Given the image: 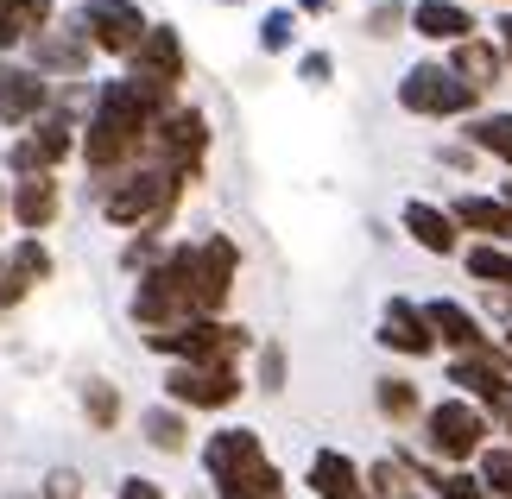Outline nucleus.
Masks as SVG:
<instances>
[{"label": "nucleus", "mask_w": 512, "mask_h": 499, "mask_svg": "<svg viewBox=\"0 0 512 499\" xmlns=\"http://www.w3.org/2000/svg\"><path fill=\"white\" fill-rule=\"evenodd\" d=\"M424 323H430V335H437V348H449V354L494 348V342H487V329H481V316L462 310L456 297H430V304H424Z\"/></svg>", "instance_id": "nucleus-17"}, {"label": "nucleus", "mask_w": 512, "mask_h": 499, "mask_svg": "<svg viewBox=\"0 0 512 499\" xmlns=\"http://www.w3.org/2000/svg\"><path fill=\"white\" fill-rule=\"evenodd\" d=\"M449 386H468L481 411H506L512 405V354L506 348H481V354H456L449 361Z\"/></svg>", "instance_id": "nucleus-11"}, {"label": "nucleus", "mask_w": 512, "mask_h": 499, "mask_svg": "<svg viewBox=\"0 0 512 499\" xmlns=\"http://www.w3.org/2000/svg\"><path fill=\"white\" fill-rule=\"evenodd\" d=\"M241 392H247L241 367H190V361L165 367V405L177 411H228Z\"/></svg>", "instance_id": "nucleus-10"}, {"label": "nucleus", "mask_w": 512, "mask_h": 499, "mask_svg": "<svg viewBox=\"0 0 512 499\" xmlns=\"http://www.w3.org/2000/svg\"><path fill=\"white\" fill-rule=\"evenodd\" d=\"M367 487H373V499H411V474H405V462H373L367 468Z\"/></svg>", "instance_id": "nucleus-35"}, {"label": "nucleus", "mask_w": 512, "mask_h": 499, "mask_svg": "<svg viewBox=\"0 0 512 499\" xmlns=\"http://www.w3.org/2000/svg\"><path fill=\"white\" fill-rule=\"evenodd\" d=\"M215 499H285V474H279V462L266 455V462L228 474V481H215Z\"/></svg>", "instance_id": "nucleus-26"}, {"label": "nucleus", "mask_w": 512, "mask_h": 499, "mask_svg": "<svg viewBox=\"0 0 512 499\" xmlns=\"http://www.w3.org/2000/svg\"><path fill=\"white\" fill-rule=\"evenodd\" d=\"M494 38H500V51H506V64H512V13L494 19Z\"/></svg>", "instance_id": "nucleus-43"}, {"label": "nucleus", "mask_w": 512, "mask_h": 499, "mask_svg": "<svg viewBox=\"0 0 512 499\" xmlns=\"http://www.w3.org/2000/svg\"><path fill=\"white\" fill-rule=\"evenodd\" d=\"M234 278H241V247H234L228 234L196 241V310H203V316H222Z\"/></svg>", "instance_id": "nucleus-12"}, {"label": "nucleus", "mask_w": 512, "mask_h": 499, "mask_svg": "<svg viewBox=\"0 0 512 499\" xmlns=\"http://www.w3.org/2000/svg\"><path fill=\"white\" fill-rule=\"evenodd\" d=\"M215 7H241V0H215Z\"/></svg>", "instance_id": "nucleus-47"}, {"label": "nucleus", "mask_w": 512, "mask_h": 499, "mask_svg": "<svg viewBox=\"0 0 512 499\" xmlns=\"http://www.w3.org/2000/svg\"><path fill=\"white\" fill-rule=\"evenodd\" d=\"M76 26H83V38H89L95 51H108V57H127V64H133V51L146 45L152 19L140 13V0H83Z\"/></svg>", "instance_id": "nucleus-9"}, {"label": "nucleus", "mask_w": 512, "mask_h": 499, "mask_svg": "<svg viewBox=\"0 0 512 499\" xmlns=\"http://www.w3.org/2000/svg\"><path fill=\"white\" fill-rule=\"evenodd\" d=\"M399 228H405L424 253H437V259L462 253V228H456V215L437 209V203H424V196H411V203L399 209Z\"/></svg>", "instance_id": "nucleus-21"}, {"label": "nucleus", "mask_w": 512, "mask_h": 499, "mask_svg": "<svg viewBox=\"0 0 512 499\" xmlns=\"http://www.w3.org/2000/svg\"><path fill=\"white\" fill-rule=\"evenodd\" d=\"M298 7H304V13H329V7H336V0H298Z\"/></svg>", "instance_id": "nucleus-44"}, {"label": "nucleus", "mask_w": 512, "mask_h": 499, "mask_svg": "<svg viewBox=\"0 0 512 499\" xmlns=\"http://www.w3.org/2000/svg\"><path fill=\"white\" fill-rule=\"evenodd\" d=\"M89 51H95V45L83 38V26H76V32L51 26L45 38H32V45H26V64L45 76V83H51V76H57V83H76V76L89 70Z\"/></svg>", "instance_id": "nucleus-15"}, {"label": "nucleus", "mask_w": 512, "mask_h": 499, "mask_svg": "<svg viewBox=\"0 0 512 499\" xmlns=\"http://www.w3.org/2000/svg\"><path fill=\"white\" fill-rule=\"evenodd\" d=\"M430 499H494V493H487L481 474H468V468H443V474H437V487H430Z\"/></svg>", "instance_id": "nucleus-36"}, {"label": "nucleus", "mask_w": 512, "mask_h": 499, "mask_svg": "<svg viewBox=\"0 0 512 499\" xmlns=\"http://www.w3.org/2000/svg\"><path fill=\"white\" fill-rule=\"evenodd\" d=\"M373 405H380L386 424H411V417H424V405H418V379H405V373H386L380 386H373Z\"/></svg>", "instance_id": "nucleus-29"}, {"label": "nucleus", "mask_w": 512, "mask_h": 499, "mask_svg": "<svg viewBox=\"0 0 512 499\" xmlns=\"http://www.w3.org/2000/svg\"><path fill=\"white\" fill-rule=\"evenodd\" d=\"M411 32L430 38V45H443V51H456L462 38H475L481 26L462 0H411Z\"/></svg>", "instance_id": "nucleus-20"}, {"label": "nucleus", "mask_w": 512, "mask_h": 499, "mask_svg": "<svg viewBox=\"0 0 512 499\" xmlns=\"http://www.w3.org/2000/svg\"><path fill=\"white\" fill-rule=\"evenodd\" d=\"M380 342L411 354V361H424V354H437V335L424 323V304H411V297H386L380 310Z\"/></svg>", "instance_id": "nucleus-19"}, {"label": "nucleus", "mask_w": 512, "mask_h": 499, "mask_svg": "<svg viewBox=\"0 0 512 499\" xmlns=\"http://www.w3.org/2000/svg\"><path fill=\"white\" fill-rule=\"evenodd\" d=\"M291 45H298V13H291V7H272L260 19V51L266 57H285Z\"/></svg>", "instance_id": "nucleus-33"}, {"label": "nucleus", "mask_w": 512, "mask_h": 499, "mask_svg": "<svg viewBox=\"0 0 512 499\" xmlns=\"http://www.w3.org/2000/svg\"><path fill=\"white\" fill-rule=\"evenodd\" d=\"M165 253H171V247H159V228H146V234H133V241L121 247V266L146 278V272H152V266H159V259H165Z\"/></svg>", "instance_id": "nucleus-37"}, {"label": "nucleus", "mask_w": 512, "mask_h": 499, "mask_svg": "<svg viewBox=\"0 0 512 499\" xmlns=\"http://www.w3.org/2000/svg\"><path fill=\"white\" fill-rule=\"evenodd\" d=\"M133 83H152V89H165V95H177V83L190 76V64H184V38H177V26H152L146 32V45L133 51Z\"/></svg>", "instance_id": "nucleus-14"}, {"label": "nucleus", "mask_w": 512, "mask_h": 499, "mask_svg": "<svg viewBox=\"0 0 512 499\" xmlns=\"http://www.w3.org/2000/svg\"><path fill=\"white\" fill-rule=\"evenodd\" d=\"M83 417L95 430H121V386H114V379H89L83 386Z\"/></svg>", "instance_id": "nucleus-32"}, {"label": "nucleus", "mask_w": 512, "mask_h": 499, "mask_svg": "<svg viewBox=\"0 0 512 499\" xmlns=\"http://www.w3.org/2000/svg\"><path fill=\"white\" fill-rule=\"evenodd\" d=\"M13 499H38V493H13Z\"/></svg>", "instance_id": "nucleus-49"}, {"label": "nucleus", "mask_w": 512, "mask_h": 499, "mask_svg": "<svg viewBox=\"0 0 512 499\" xmlns=\"http://www.w3.org/2000/svg\"><path fill=\"white\" fill-rule=\"evenodd\" d=\"M399 26H411L405 0H373V7H367V38H392Z\"/></svg>", "instance_id": "nucleus-38"}, {"label": "nucleus", "mask_w": 512, "mask_h": 499, "mask_svg": "<svg viewBox=\"0 0 512 499\" xmlns=\"http://www.w3.org/2000/svg\"><path fill=\"white\" fill-rule=\"evenodd\" d=\"M0 222H7V184H0Z\"/></svg>", "instance_id": "nucleus-45"}, {"label": "nucleus", "mask_w": 512, "mask_h": 499, "mask_svg": "<svg viewBox=\"0 0 512 499\" xmlns=\"http://www.w3.org/2000/svg\"><path fill=\"white\" fill-rule=\"evenodd\" d=\"M304 481H310V493H317V499H373L367 468L354 462V455H342V449H317Z\"/></svg>", "instance_id": "nucleus-18"}, {"label": "nucleus", "mask_w": 512, "mask_h": 499, "mask_svg": "<svg viewBox=\"0 0 512 499\" xmlns=\"http://www.w3.org/2000/svg\"><path fill=\"white\" fill-rule=\"evenodd\" d=\"M146 348L171 354V361H190V367H234L253 348V335L241 323H228V316H196V323H184L177 335H152Z\"/></svg>", "instance_id": "nucleus-6"}, {"label": "nucleus", "mask_w": 512, "mask_h": 499, "mask_svg": "<svg viewBox=\"0 0 512 499\" xmlns=\"http://www.w3.org/2000/svg\"><path fill=\"white\" fill-rule=\"evenodd\" d=\"M506 354H512V329H506Z\"/></svg>", "instance_id": "nucleus-48"}, {"label": "nucleus", "mask_w": 512, "mask_h": 499, "mask_svg": "<svg viewBox=\"0 0 512 499\" xmlns=\"http://www.w3.org/2000/svg\"><path fill=\"white\" fill-rule=\"evenodd\" d=\"M399 108L418 114V121H475L481 114V89H468L449 64H411L399 83Z\"/></svg>", "instance_id": "nucleus-5"}, {"label": "nucleus", "mask_w": 512, "mask_h": 499, "mask_svg": "<svg viewBox=\"0 0 512 499\" xmlns=\"http://www.w3.org/2000/svg\"><path fill=\"white\" fill-rule=\"evenodd\" d=\"M7 272L19 278V285H45V278H51V247L45 241H38V234H19V241L7 247Z\"/></svg>", "instance_id": "nucleus-31"}, {"label": "nucleus", "mask_w": 512, "mask_h": 499, "mask_svg": "<svg viewBox=\"0 0 512 499\" xmlns=\"http://www.w3.org/2000/svg\"><path fill=\"white\" fill-rule=\"evenodd\" d=\"M57 108V89L32 64H0V121L7 127H38Z\"/></svg>", "instance_id": "nucleus-13"}, {"label": "nucleus", "mask_w": 512, "mask_h": 499, "mask_svg": "<svg viewBox=\"0 0 512 499\" xmlns=\"http://www.w3.org/2000/svg\"><path fill=\"white\" fill-rule=\"evenodd\" d=\"M57 209H64V184L57 177H19L7 190V215L19 234H45L57 222Z\"/></svg>", "instance_id": "nucleus-16"}, {"label": "nucleus", "mask_w": 512, "mask_h": 499, "mask_svg": "<svg viewBox=\"0 0 512 499\" xmlns=\"http://www.w3.org/2000/svg\"><path fill=\"white\" fill-rule=\"evenodd\" d=\"M38 499H83V474H76V468H51L45 481H38Z\"/></svg>", "instance_id": "nucleus-40"}, {"label": "nucleus", "mask_w": 512, "mask_h": 499, "mask_svg": "<svg viewBox=\"0 0 512 499\" xmlns=\"http://www.w3.org/2000/svg\"><path fill=\"white\" fill-rule=\"evenodd\" d=\"M177 108V95L133 83V76H114V83L95 89L89 121H83V165L95 177H114L121 184L127 171H140V152H152V127Z\"/></svg>", "instance_id": "nucleus-1"}, {"label": "nucleus", "mask_w": 512, "mask_h": 499, "mask_svg": "<svg viewBox=\"0 0 512 499\" xmlns=\"http://www.w3.org/2000/svg\"><path fill=\"white\" fill-rule=\"evenodd\" d=\"M481 481L494 499H512V443H494V449H481Z\"/></svg>", "instance_id": "nucleus-34"}, {"label": "nucleus", "mask_w": 512, "mask_h": 499, "mask_svg": "<svg viewBox=\"0 0 512 499\" xmlns=\"http://www.w3.org/2000/svg\"><path fill=\"white\" fill-rule=\"evenodd\" d=\"M487 436H494V417H487L475 398H443V405L424 411V449L437 455L443 468H468L481 462Z\"/></svg>", "instance_id": "nucleus-4"}, {"label": "nucleus", "mask_w": 512, "mask_h": 499, "mask_svg": "<svg viewBox=\"0 0 512 499\" xmlns=\"http://www.w3.org/2000/svg\"><path fill=\"white\" fill-rule=\"evenodd\" d=\"M468 146L500 158V165H512V108H494V114H475L468 121Z\"/></svg>", "instance_id": "nucleus-30"}, {"label": "nucleus", "mask_w": 512, "mask_h": 499, "mask_svg": "<svg viewBox=\"0 0 512 499\" xmlns=\"http://www.w3.org/2000/svg\"><path fill=\"white\" fill-rule=\"evenodd\" d=\"M177 196H184V177H171L159 165H140V171H127L121 184H108L102 190V215L114 228H165V215L177 209Z\"/></svg>", "instance_id": "nucleus-3"}, {"label": "nucleus", "mask_w": 512, "mask_h": 499, "mask_svg": "<svg viewBox=\"0 0 512 499\" xmlns=\"http://www.w3.org/2000/svg\"><path fill=\"white\" fill-rule=\"evenodd\" d=\"M449 215H456V228L481 234V241L512 247V203H506V196H456Z\"/></svg>", "instance_id": "nucleus-24"}, {"label": "nucleus", "mask_w": 512, "mask_h": 499, "mask_svg": "<svg viewBox=\"0 0 512 499\" xmlns=\"http://www.w3.org/2000/svg\"><path fill=\"white\" fill-rule=\"evenodd\" d=\"M411 499H424V493H411Z\"/></svg>", "instance_id": "nucleus-50"}, {"label": "nucleus", "mask_w": 512, "mask_h": 499, "mask_svg": "<svg viewBox=\"0 0 512 499\" xmlns=\"http://www.w3.org/2000/svg\"><path fill=\"white\" fill-rule=\"evenodd\" d=\"M196 247L190 241H177L159 266H152L140 285H133V323L146 329V342L152 335H177L184 323H196Z\"/></svg>", "instance_id": "nucleus-2"}, {"label": "nucleus", "mask_w": 512, "mask_h": 499, "mask_svg": "<svg viewBox=\"0 0 512 499\" xmlns=\"http://www.w3.org/2000/svg\"><path fill=\"white\" fill-rule=\"evenodd\" d=\"M500 196H506V203H512V177H506V184H500Z\"/></svg>", "instance_id": "nucleus-46"}, {"label": "nucleus", "mask_w": 512, "mask_h": 499, "mask_svg": "<svg viewBox=\"0 0 512 499\" xmlns=\"http://www.w3.org/2000/svg\"><path fill=\"white\" fill-rule=\"evenodd\" d=\"M114 499H171L159 481H146V474H127V481H121V493H114Z\"/></svg>", "instance_id": "nucleus-42"}, {"label": "nucleus", "mask_w": 512, "mask_h": 499, "mask_svg": "<svg viewBox=\"0 0 512 499\" xmlns=\"http://www.w3.org/2000/svg\"><path fill=\"white\" fill-rule=\"evenodd\" d=\"M462 266H468V278H475V285H487V291L512 297V247L475 241V247H462Z\"/></svg>", "instance_id": "nucleus-27"}, {"label": "nucleus", "mask_w": 512, "mask_h": 499, "mask_svg": "<svg viewBox=\"0 0 512 499\" xmlns=\"http://www.w3.org/2000/svg\"><path fill=\"white\" fill-rule=\"evenodd\" d=\"M298 76H304L310 89H323L329 76H336V57H329V51H304V57H298Z\"/></svg>", "instance_id": "nucleus-41"}, {"label": "nucleus", "mask_w": 512, "mask_h": 499, "mask_svg": "<svg viewBox=\"0 0 512 499\" xmlns=\"http://www.w3.org/2000/svg\"><path fill=\"white\" fill-rule=\"evenodd\" d=\"M140 430H146V443L159 449V455H184L190 449V411H177V405L140 411Z\"/></svg>", "instance_id": "nucleus-28"}, {"label": "nucleus", "mask_w": 512, "mask_h": 499, "mask_svg": "<svg viewBox=\"0 0 512 499\" xmlns=\"http://www.w3.org/2000/svg\"><path fill=\"white\" fill-rule=\"evenodd\" d=\"M203 152H209V114L203 108H190V102H177L159 127H152V165L171 171V177H196V165H203Z\"/></svg>", "instance_id": "nucleus-7"}, {"label": "nucleus", "mask_w": 512, "mask_h": 499, "mask_svg": "<svg viewBox=\"0 0 512 499\" xmlns=\"http://www.w3.org/2000/svg\"><path fill=\"white\" fill-rule=\"evenodd\" d=\"M260 392H285V348L279 342H260Z\"/></svg>", "instance_id": "nucleus-39"}, {"label": "nucleus", "mask_w": 512, "mask_h": 499, "mask_svg": "<svg viewBox=\"0 0 512 499\" xmlns=\"http://www.w3.org/2000/svg\"><path fill=\"white\" fill-rule=\"evenodd\" d=\"M253 462H266V443H260V430H215L209 443H203V474L209 481H228V474H241Z\"/></svg>", "instance_id": "nucleus-22"}, {"label": "nucleus", "mask_w": 512, "mask_h": 499, "mask_svg": "<svg viewBox=\"0 0 512 499\" xmlns=\"http://www.w3.org/2000/svg\"><path fill=\"white\" fill-rule=\"evenodd\" d=\"M83 127L70 121V114H45V121H38L32 133H19L13 146H7V171L13 177H57V165H64L70 152H83V139H76Z\"/></svg>", "instance_id": "nucleus-8"}, {"label": "nucleus", "mask_w": 512, "mask_h": 499, "mask_svg": "<svg viewBox=\"0 0 512 499\" xmlns=\"http://www.w3.org/2000/svg\"><path fill=\"white\" fill-rule=\"evenodd\" d=\"M51 0H0V57H13V51H26L32 38H45L51 32Z\"/></svg>", "instance_id": "nucleus-25"}, {"label": "nucleus", "mask_w": 512, "mask_h": 499, "mask_svg": "<svg viewBox=\"0 0 512 499\" xmlns=\"http://www.w3.org/2000/svg\"><path fill=\"white\" fill-rule=\"evenodd\" d=\"M506 304H512V297H506Z\"/></svg>", "instance_id": "nucleus-51"}, {"label": "nucleus", "mask_w": 512, "mask_h": 499, "mask_svg": "<svg viewBox=\"0 0 512 499\" xmlns=\"http://www.w3.org/2000/svg\"><path fill=\"white\" fill-rule=\"evenodd\" d=\"M443 64L456 70V76H462L468 89H481V95H487V89H494L500 76L512 70V64H506V51H500V38H481V32H475V38H462V45L449 51Z\"/></svg>", "instance_id": "nucleus-23"}]
</instances>
